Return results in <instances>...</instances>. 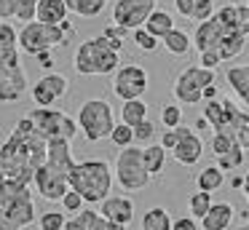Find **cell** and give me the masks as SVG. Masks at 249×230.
I'll list each match as a JSON object with an SVG mask.
<instances>
[{
    "instance_id": "15",
    "label": "cell",
    "mask_w": 249,
    "mask_h": 230,
    "mask_svg": "<svg viewBox=\"0 0 249 230\" xmlns=\"http://www.w3.org/2000/svg\"><path fill=\"white\" fill-rule=\"evenodd\" d=\"M70 91V80L62 72H46L38 83L30 88V96L38 107H54L62 96H67Z\"/></svg>"
},
{
    "instance_id": "21",
    "label": "cell",
    "mask_w": 249,
    "mask_h": 230,
    "mask_svg": "<svg viewBox=\"0 0 249 230\" xmlns=\"http://www.w3.org/2000/svg\"><path fill=\"white\" fill-rule=\"evenodd\" d=\"M38 11V0H0V21L19 19V21H33Z\"/></svg>"
},
{
    "instance_id": "26",
    "label": "cell",
    "mask_w": 249,
    "mask_h": 230,
    "mask_svg": "<svg viewBox=\"0 0 249 230\" xmlns=\"http://www.w3.org/2000/svg\"><path fill=\"white\" fill-rule=\"evenodd\" d=\"M166 153L169 150H163V144H145L142 147V160H145V169L150 177H158L163 169H166Z\"/></svg>"
},
{
    "instance_id": "37",
    "label": "cell",
    "mask_w": 249,
    "mask_h": 230,
    "mask_svg": "<svg viewBox=\"0 0 249 230\" xmlns=\"http://www.w3.org/2000/svg\"><path fill=\"white\" fill-rule=\"evenodd\" d=\"M40 230H65L67 225V214L65 212H43L38 217Z\"/></svg>"
},
{
    "instance_id": "48",
    "label": "cell",
    "mask_w": 249,
    "mask_h": 230,
    "mask_svg": "<svg viewBox=\"0 0 249 230\" xmlns=\"http://www.w3.org/2000/svg\"><path fill=\"white\" fill-rule=\"evenodd\" d=\"M35 62H38V67L51 70V67H54V53H51V51H40V53H35Z\"/></svg>"
},
{
    "instance_id": "8",
    "label": "cell",
    "mask_w": 249,
    "mask_h": 230,
    "mask_svg": "<svg viewBox=\"0 0 249 230\" xmlns=\"http://www.w3.org/2000/svg\"><path fill=\"white\" fill-rule=\"evenodd\" d=\"M113 171H115L118 185L124 187V190H129V193L147 187L150 179H153V177L147 174V169H145V160H142V147H134V144L118 150Z\"/></svg>"
},
{
    "instance_id": "28",
    "label": "cell",
    "mask_w": 249,
    "mask_h": 230,
    "mask_svg": "<svg viewBox=\"0 0 249 230\" xmlns=\"http://www.w3.org/2000/svg\"><path fill=\"white\" fill-rule=\"evenodd\" d=\"M105 222V217L99 212H94V209H81L78 214H72L70 219H67L65 230H99Z\"/></svg>"
},
{
    "instance_id": "6",
    "label": "cell",
    "mask_w": 249,
    "mask_h": 230,
    "mask_svg": "<svg viewBox=\"0 0 249 230\" xmlns=\"http://www.w3.org/2000/svg\"><path fill=\"white\" fill-rule=\"evenodd\" d=\"M78 128L89 142L110 139V131L115 128V115L107 99H86L78 110Z\"/></svg>"
},
{
    "instance_id": "11",
    "label": "cell",
    "mask_w": 249,
    "mask_h": 230,
    "mask_svg": "<svg viewBox=\"0 0 249 230\" xmlns=\"http://www.w3.org/2000/svg\"><path fill=\"white\" fill-rule=\"evenodd\" d=\"M214 83V70L201 67V64H190L174 78L172 94L182 105H198L204 102V88Z\"/></svg>"
},
{
    "instance_id": "9",
    "label": "cell",
    "mask_w": 249,
    "mask_h": 230,
    "mask_svg": "<svg viewBox=\"0 0 249 230\" xmlns=\"http://www.w3.org/2000/svg\"><path fill=\"white\" fill-rule=\"evenodd\" d=\"M201 115L206 118L209 128H214V134H228L238 142V128H241L244 118H247V110L236 105L233 99H206L204 102V112Z\"/></svg>"
},
{
    "instance_id": "5",
    "label": "cell",
    "mask_w": 249,
    "mask_h": 230,
    "mask_svg": "<svg viewBox=\"0 0 249 230\" xmlns=\"http://www.w3.org/2000/svg\"><path fill=\"white\" fill-rule=\"evenodd\" d=\"M72 67L78 75H113L121 67V51H115L105 35L86 37L75 48Z\"/></svg>"
},
{
    "instance_id": "20",
    "label": "cell",
    "mask_w": 249,
    "mask_h": 230,
    "mask_svg": "<svg viewBox=\"0 0 249 230\" xmlns=\"http://www.w3.org/2000/svg\"><path fill=\"white\" fill-rule=\"evenodd\" d=\"M46 163H49L51 169H56V171H65V174H70V171L75 169V163H78V160L72 158L70 142H67V139H54V142H49Z\"/></svg>"
},
{
    "instance_id": "2",
    "label": "cell",
    "mask_w": 249,
    "mask_h": 230,
    "mask_svg": "<svg viewBox=\"0 0 249 230\" xmlns=\"http://www.w3.org/2000/svg\"><path fill=\"white\" fill-rule=\"evenodd\" d=\"M49 142L35 131L30 115L17 121L11 137L0 147V166L8 179H17L22 185H33V177L40 166L46 163Z\"/></svg>"
},
{
    "instance_id": "7",
    "label": "cell",
    "mask_w": 249,
    "mask_h": 230,
    "mask_svg": "<svg viewBox=\"0 0 249 230\" xmlns=\"http://www.w3.org/2000/svg\"><path fill=\"white\" fill-rule=\"evenodd\" d=\"M70 43V37L65 35L59 24H43V21L33 19L19 30V48L30 56L40 51H54V48H62Z\"/></svg>"
},
{
    "instance_id": "52",
    "label": "cell",
    "mask_w": 249,
    "mask_h": 230,
    "mask_svg": "<svg viewBox=\"0 0 249 230\" xmlns=\"http://www.w3.org/2000/svg\"><path fill=\"white\" fill-rule=\"evenodd\" d=\"M231 185H233V187H244V177H233Z\"/></svg>"
},
{
    "instance_id": "22",
    "label": "cell",
    "mask_w": 249,
    "mask_h": 230,
    "mask_svg": "<svg viewBox=\"0 0 249 230\" xmlns=\"http://www.w3.org/2000/svg\"><path fill=\"white\" fill-rule=\"evenodd\" d=\"M225 83L231 86V91L236 94V99L241 102L244 107H249V64H236V67H228Z\"/></svg>"
},
{
    "instance_id": "24",
    "label": "cell",
    "mask_w": 249,
    "mask_h": 230,
    "mask_svg": "<svg viewBox=\"0 0 249 230\" xmlns=\"http://www.w3.org/2000/svg\"><path fill=\"white\" fill-rule=\"evenodd\" d=\"M174 8L185 19L206 21L209 16H214V0H174Z\"/></svg>"
},
{
    "instance_id": "53",
    "label": "cell",
    "mask_w": 249,
    "mask_h": 230,
    "mask_svg": "<svg viewBox=\"0 0 249 230\" xmlns=\"http://www.w3.org/2000/svg\"><path fill=\"white\" fill-rule=\"evenodd\" d=\"M236 230H249V225H241V228H236Z\"/></svg>"
},
{
    "instance_id": "33",
    "label": "cell",
    "mask_w": 249,
    "mask_h": 230,
    "mask_svg": "<svg viewBox=\"0 0 249 230\" xmlns=\"http://www.w3.org/2000/svg\"><path fill=\"white\" fill-rule=\"evenodd\" d=\"M107 3L110 0H67V8L72 14L83 16V19H94V16H99L107 8Z\"/></svg>"
},
{
    "instance_id": "18",
    "label": "cell",
    "mask_w": 249,
    "mask_h": 230,
    "mask_svg": "<svg viewBox=\"0 0 249 230\" xmlns=\"http://www.w3.org/2000/svg\"><path fill=\"white\" fill-rule=\"evenodd\" d=\"M99 214L110 222L118 225H129L134 219V201L129 195H107L99 203Z\"/></svg>"
},
{
    "instance_id": "35",
    "label": "cell",
    "mask_w": 249,
    "mask_h": 230,
    "mask_svg": "<svg viewBox=\"0 0 249 230\" xmlns=\"http://www.w3.org/2000/svg\"><path fill=\"white\" fill-rule=\"evenodd\" d=\"M212 193H206V190H198V193H193L190 195V201H188V206H190V217H196V219H204L206 217V212L212 209Z\"/></svg>"
},
{
    "instance_id": "3",
    "label": "cell",
    "mask_w": 249,
    "mask_h": 230,
    "mask_svg": "<svg viewBox=\"0 0 249 230\" xmlns=\"http://www.w3.org/2000/svg\"><path fill=\"white\" fill-rule=\"evenodd\" d=\"M35 219L30 185L3 177L0 182V230H24Z\"/></svg>"
},
{
    "instance_id": "17",
    "label": "cell",
    "mask_w": 249,
    "mask_h": 230,
    "mask_svg": "<svg viewBox=\"0 0 249 230\" xmlns=\"http://www.w3.org/2000/svg\"><path fill=\"white\" fill-rule=\"evenodd\" d=\"M27 91H30V83H27V75H24L22 67L6 70V72L0 75V102L3 105H14V102L24 99Z\"/></svg>"
},
{
    "instance_id": "25",
    "label": "cell",
    "mask_w": 249,
    "mask_h": 230,
    "mask_svg": "<svg viewBox=\"0 0 249 230\" xmlns=\"http://www.w3.org/2000/svg\"><path fill=\"white\" fill-rule=\"evenodd\" d=\"M67 14H70L67 0H38L35 19L43 21V24H62L67 19Z\"/></svg>"
},
{
    "instance_id": "31",
    "label": "cell",
    "mask_w": 249,
    "mask_h": 230,
    "mask_svg": "<svg viewBox=\"0 0 249 230\" xmlns=\"http://www.w3.org/2000/svg\"><path fill=\"white\" fill-rule=\"evenodd\" d=\"M172 214L163 206H153L142 214V230H172Z\"/></svg>"
},
{
    "instance_id": "47",
    "label": "cell",
    "mask_w": 249,
    "mask_h": 230,
    "mask_svg": "<svg viewBox=\"0 0 249 230\" xmlns=\"http://www.w3.org/2000/svg\"><path fill=\"white\" fill-rule=\"evenodd\" d=\"M238 144L244 150H249V110H247V118H244L241 128H238Z\"/></svg>"
},
{
    "instance_id": "45",
    "label": "cell",
    "mask_w": 249,
    "mask_h": 230,
    "mask_svg": "<svg viewBox=\"0 0 249 230\" xmlns=\"http://www.w3.org/2000/svg\"><path fill=\"white\" fill-rule=\"evenodd\" d=\"M177 142H179V137H177V128H163V137H161V144H163V150H169V153H172V150L177 147Z\"/></svg>"
},
{
    "instance_id": "27",
    "label": "cell",
    "mask_w": 249,
    "mask_h": 230,
    "mask_svg": "<svg viewBox=\"0 0 249 230\" xmlns=\"http://www.w3.org/2000/svg\"><path fill=\"white\" fill-rule=\"evenodd\" d=\"M161 46L166 48L169 53H174V56H185V53L193 48V37L185 30H177V27H174L172 32H166V35L161 37Z\"/></svg>"
},
{
    "instance_id": "49",
    "label": "cell",
    "mask_w": 249,
    "mask_h": 230,
    "mask_svg": "<svg viewBox=\"0 0 249 230\" xmlns=\"http://www.w3.org/2000/svg\"><path fill=\"white\" fill-rule=\"evenodd\" d=\"M59 27H62V30H65V35H67V37H70V40H72V35H75V27H72V21H67V19H65V21H62V24H59Z\"/></svg>"
},
{
    "instance_id": "42",
    "label": "cell",
    "mask_w": 249,
    "mask_h": 230,
    "mask_svg": "<svg viewBox=\"0 0 249 230\" xmlns=\"http://www.w3.org/2000/svg\"><path fill=\"white\" fill-rule=\"evenodd\" d=\"M102 35L107 37L110 43H113L115 51H121V48H124V37H126V30H124V27H118V24H107V27L102 30Z\"/></svg>"
},
{
    "instance_id": "10",
    "label": "cell",
    "mask_w": 249,
    "mask_h": 230,
    "mask_svg": "<svg viewBox=\"0 0 249 230\" xmlns=\"http://www.w3.org/2000/svg\"><path fill=\"white\" fill-rule=\"evenodd\" d=\"M30 121H33L35 131L46 139V142H54V139H67L72 142V137L78 134V121H72L67 112L54 110V107H35L30 112Z\"/></svg>"
},
{
    "instance_id": "12",
    "label": "cell",
    "mask_w": 249,
    "mask_h": 230,
    "mask_svg": "<svg viewBox=\"0 0 249 230\" xmlns=\"http://www.w3.org/2000/svg\"><path fill=\"white\" fill-rule=\"evenodd\" d=\"M147 83H150V75L140 64H121L113 72V94L121 102L142 99V94L147 91Z\"/></svg>"
},
{
    "instance_id": "4",
    "label": "cell",
    "mask_w": 249,
    "mask_h": 230,
    "mask_svg": "<svg viewBox=\"0 0 249 230\" xmlns=\"http://www.w3.org/2000/svg\"><path fill=\"white\" fill-rule=\"evenodd\" d=\"M70 187L81 193L86 203H102L113 190V166L102 158L78 160L70 171Z\"/></svg>"
},
{
    "instance_id": "44",
    "label": "cell",
    "mask_w": 249,
    "mask_h": 230,
    "mask_svg": "<svg viewBox=\"0 0 249 230\" xmlns=\"http://www.w3.org/2000/svg\"><path fill=\"white\" fill-rule=\"evenodd\" d=\"M172 230H198V219L190 217V214L188 217H177L172 222Z\"/></svg>"
},
{
    "instance_id": "30",
    "label": "cell",
    "mask_w": 249,
    "mask_h": 230,
    "mask_svg": "<svg viewBox=\"0 0 249 230\" xmlns=\"http://www.w3.org/2000/svg\"><path fill=\"white\" fill-rule=\"evenodd\" d=\"M196 185H198V190H206V193H214L220 190L222 185H225V171L220 169V166H206V169L198 171V177H196Z\"/></svg>"
},
{
    "instance_id": "29",
    "label": "cell",
    "mask_w": 249,
    "mask_h": 230,
    "mask_svg": "<svg viewBox=\"0 0 249 230\" xmlns=\"http://www.w3.org/2000/svg\"><path fill=\"white\" fill-rule=\"evenodd\" d=\"M142 27H145V30L150 32V35H156L158 40H161V37L166 35V32H172V30H174V16L169 14V11H163V8H156L150 16H147V21H145Z\"/></svg>"
},
{
    "instance_id": "16",
    "label": "cell",
    "mask_w": 249,
    "mask_h": 230,
    "mask_svg": "<svg viewBox=\"0 0 249 230\" xmlns=\"http://www.w3.org/2000/svg\"><path fill=\"white\" fill-rule=\"evenodd\" d=\"M177 137H179V142H177V147L172 150L174 160L182 163V166L198 163V158L204 155V142L198 139V134H196L193 128H188V126L179 123V126H177Z\"/></svg>"
},
{
    "instance_id": "39",
    "label": "cell",
    "mask_w": 249,
    "mask_h": 230,
    "mask_svg": "<svg viewBox=\"0 0 249 230\" xmlns=\"http://www.w3.org/2000/svg\"><path fill=\"white\" fill-rule=\"evenodd\" d=\"M161 123L163 128H177L182 123V107L179 105H163L161 107Z\"/></svg>"
},
{
    "instance_id": "13",
    "label": "cell",
    "mask_w": 249,
    "mask_h": 230,
    "mask_svg": "<svg viewBox=\"0 0 249 230\" xmlns=\"http://www.w3.org/2000/svg\"><path fill=\"white\" fill-rule=\"evenodd\" d=\"M158 0H115L113 3V24L124 30H137L156 11Z\"/></svg>"
},
{
    "instance_id": "23",
    "label": "cell",
    "mask_w": 249,
    "mask_h": 230,
    "mask_svg": "<svg viewBox=\"0 0 249 230\" xmlns=\"http://www.w3.org/2000/svg\"><path fill=\"white\" fill-rule=\"evenodd\" d=\"M236 217V209L231 203H212V209L206 212V217L201 219V228L204 230H228Z\"/></svg>"
},
{
    "instance_id": "51",
    "label": "cell",
    "mask_w": 249,
    "mask_h": 230,
    "mask_svg": "<svg viewBox=\"0 0 249 230\" xmlns=\"http://www.w3.org/2000/svg\"><path fill=\"white\" fill-rule=\"evenodd\" d=\"M241 190H244V198H247V203H249V171L244 174V187Z\"/></svg>"
},
{
    "instance_id": "32",
    "label": "cell",
    "mask_w": 249,
    "mask_h": 230,
    "mask_svg": "<svg viewBox=\"0 0 249 230\" xmlns=\"http://www.w3.org/2000/svg\"><path fill=\"white\" fill-rule=\"evenodd\" d=\"M147 118V105L142 99H129L124 102V107H121V123H126V126H140L142 121Z\"/></svg>"
},
{
    "instance_id": "1",
    "label": "cell",
    "mask_w": 249,
    "mask_h": 230,
    "mask_svg": "<svg viewBox=\"0 0 249 230\" xmlns=\"http://www.w3.org/2000/svg\"><path fill=\"white\" fill-rule=\"evenodd\" d=\"M249 37V5H222L206 21H198L193 46L198 53L214 51L222 62H233L247 48Z\"/></svg>"
},
{
    "instance_id": "54",
    "label": "cell",
    "mask_w": 249,
    "mask_h": 230,
    "mask_svg": "<svg viewBox=\"0 0 249 230\" xmlns=\"http://www.w3.org/2000/svg\"><path fill=\"white\" fill-rule=\"evenodd\" d=\"M247 5H249V0H247Z\"/></svg>"
},
{
    "instance_id": "43",
    "label": "cell",
    "mask_w": 249,
    "mask_h": 230,
    "mask_svg": "<svg viewBox=\"0 0 249 230\" xmlns=\"http://www.w3.org/2000/svg\"><path fill=\"white\" fill-rule=\"evenodd\" d=\"M233 144H238L233 137H228V134H214L212 142H209V147H212V153H214V155H222V153H228Z\"/></svg>"
},
{
    "instance_id": "34",
    "label": "cell",
    "mask_w": 249,
    "mask_h": 230,
    "mask_svg": "<svg viewBox=\"0 0 249 230\" xmlns=\"http://www.w3.org/2000/svg\"><path fill=\"white\" fill-rule=\"evenodd\" d=\"M217 166H220L222 171H236L244 166V147L241 144H233L228 153L217 155Z\"/></svg>"
},
{
    "instance_id": "40",
    "label": "cell",
    "mask_w": 249,
    "mask_h": 230,
    "mask_svg": "<svg viewBox=\"0 0 249 230\" xmlns=\"http://www.w3.org/2000/svg\"><path fill=\"white\" fill-rule=\"evenodd\" d=\"M153 137H156V123L150 118H145L140 126H134V142L137 144H150Z\"/></svg>"
},
{
    "instance_id": "38",
    "label": "cell",
    "mask_w": 249,
    "mask_h": 230,
    "mask_svg": "<svg viewBox=\"0 0 249 230\" xmlns=\"http://www.w3.org/2000/svg\"><path fill=\"white\" fill-rule=\"evenodd\" d=\"M131 32H134V43H137V48H140V51L153 53L158 46H161V40H158L156 35H150L145 27H137V30H131Z\"/></svg>"
},
{
    "instance_id": "46",
    "label": "cell",
    "mask_w": 249,
    "mask_h": 230,
    "mask_svg": "<svg viewBox=\"0 0 249 230\" xmlns=\"http://www.w3.org/2000/svg\"><path fill=\"white\" fill-rule=\"evenodd\" d=\"M198 64H201V67H209V70H214L217 64H222V59L217 56L214 51H204V53H198Z\"/></svg>"
},
{
    "instance_id": "41",
    "label": "cell",
    "mask_w": 249,
    "mask_h": 230,
    "mask_svg": "<svg viewBox=\"0 0 249 230\" xmlns=\"http://www.w3.org/2000/svg\"><path fill=\"white\" fill-rule=\"evenodd\" d=\"M83 203H86V201H83V195L78 190H72V187L65 193V198H62V209H65L67 214H78L83 209Z\"/></svg>"
},
{
    "instance_id": "14",
    "label": "cell",
    "mask_w": 249,
    "mask_h": 230,
    "mask_svg": "<svg viewBox=\"0 0 249 230\" xmlns=\"http://www.w3.org/2000/svg\"><path fill=\"white\" fill-rule=\"evenodd\" d=\"M33 185H35V190H38V195L43 198V201H62L65 193L70 190V174L56 171V169H51L49 163H43L35 171Z\"/></svg>"
},
{
    "instance_id": "19",
    "label": "cell",
    "mask_w": 249,
    "mask_h": 230,
    "mask_svg": "<svg viewBox=\"0 0 249 230\" xmlns=\"http://www.w3.org/2000/svg\"><path fill=\"white\" fill-rule=\"evenodd\" d=\"M19 32L8 21H0V67H19Z\"/></svg>"
},
{
    "instance_id": "50",
    "label": "cell",
    "mask_w": 249,
    "mask_h": 230,
    "mask_svg": "<svg viewBox=\"0 0 249 230\" xmlns=\"http://www.w3.org/2000/svg\"><path fill=\"white\" fill-rule=\"evenodd\" d=\"M206 99H217V86H214V83L204 88V102H206Z\"/></svg>"
},
{
    "instance_id": "36",
    "label": "cell",
    "mask_w": 249,
    "mask_h": 230,
    "mask_svg": "<svg viewBox=\"0 0 249 230\" xmlns=\"http://www.w3.org/2000/svg\"><path fill=\"white\" fill-rule=\"evenodd\" d=\"M110 142L115 144V147H129V144H134V128L126 126V123H115V128L110 131Z\"/></svg>"
}]
</instances>
